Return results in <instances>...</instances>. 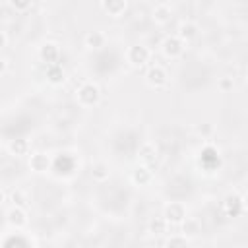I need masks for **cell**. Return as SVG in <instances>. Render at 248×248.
<instances>
[{"instance_id":"cell-1","label":"cell","mask_w":248,"mask_h":248,"mask_svg":"<svg viewBox=\"0 0 248 248\" xmlns=\"http://www.w3.org/2000/svg\"><path fill=\"white\" fill-rule=\"evenodd\" d=\"M76 101L81 107H95L101 101V89L95 81H83L76 87Z\"/></svg>"},{"instance_id":"cell-2","label":"cell","mask_w":248,"mask_h":248,"mask_svg":"<svg viewBox=\"0 0 248 248\" xmlns=\"http://www.w3.org/2000/svg\"><path fill=\"white\" fill-rule=\"evenodd\" d=\"M126 60H128V64L130 66H134V68H141V66H145L149 60H151V50H149V46H145V45H132L128 50H126Z\"/></svg>"},{"instance_id":"cell-3","label":"cell","mask_w":248,"mask_h":248,"mask_svg":"<svg viewBox=\"0 0 248 248\" xmlns=\"http://www.w3.org/2000/svg\"><path fill=\"white\" fill-rule=\"evenodd\" d=\"M145 81H147V85L153 87V89H163V87L169 85V74H167V70H165L163 66L153 64V66H149L147 72H145Z\"/></svg>"},{"instance_id":"cell-4","label":"cell","mask_w":248,"mask_h":248,"mask_svg":"<svg viewBox=\"0 0 248 248\" xmlns=\"http://www.w3.org/2000/svg\"><path fill=\"white\" fill-rule=\"evenodd\" d=\"M163 217L169 225H180L186 219V205L182 202H169L163 207Z\"/></svg>"},{"instance_id":"cell-5","label":"cell","mask_w":248,"mask_h":248,"mask_svg":"<svg viewBox=\"0 0 248 248\" xmlns=\"http://www.w3.org/2000/svg\"><path fill=\"white\" fill-rule=\"evenodd\" d=\"M60 56H62L60 45L54 43V41H46V43H43L39 46V58H41V62H45V66H48V64H60Z\"/></svg>"},{"instance_id":"cell-6","label":"cell","mask_w":248,"mask_h":248,"mask_svg":"<svg viewBox=\"0 0 248 248\" xmlns=\"http://www.w3.org/2000/svg\"><path fill=\"white\" fill-rule=\"evenodd\" d=\"M184 46H186V43L178 37V35H170V37H167L165 41H163V45H161V50H163V54L167 56V58H178V56H182V52H184Z\"/></svg>"},{"instance_id":"cell-7","label":"cell","mask_w":248,"mask_h":248,"mask_svg":"<svg viewBox=\"0 0 248 248\" xmlns=\"http://www.w3.org/2000/svg\"><path fill=\"white\" fill-rule=\"evenodd\" d=\"M6 219L14 229H23L27 225V211L23 209V205H14L6 213Z\"/></svg>"},{"instance_id":"cell-8","label":"cell","mask_w":248,"mask_h":248,"mask_svg":"<svg viewBox=\"0 0 248 248\" xmlns=\"http://www.w3.org/2000/svg\"><path fill=\"white\" fill-rule=\"evenodd\" d=\"M29 167H31V170H35V172H46L48 167H50V159H48V155L43 153V151L29 153Z\"/></svg>"},{"instance_id":"cell-9","label":"cell","mask_w":248,"mask_h":248,"mask_svg":"<svg viewBox=\"0 0 248 248\" xmlns=\"http://www.w3.org/2000/svg\"><path fill=\"white\" fill-rule=\"evenodd\" d=\"M85 46L87 48H91V50H101L105 45H107V35L103 33V31H99V29H93V31H89L87 35H85Z\"/></svg>"},{"instance_id":"cell-10","label":"cell","mask_w":248,"mask_h":248,"mask_svg":"<svg viewBox=\"0 0 248 248\" xmlns=\"http://www.w3.org/2000/svg\"><path fill=\"white\" fill-rule=\"evenodd\" d=\"M45 76H46L48 83H52V85H60L66 81V72H64L62 64H48L45 68Z\"/></svg>"},{"instance_id":"cell-11","label":"cell","mask_w":248,"mask_h":248,"mask_svg":"<svg viewBox=\"0 0 248 248\" xmlns=\"http://www.w3.org/2000/svg\"><path fill=\"white\" fill-rule=\"evenodd\" d=\"M8 151L12 155H16V157H27L31 153V143L25 138H16V140H12L8 143Z\"/></svg>"},{"instance_id":"cell-12","label":"cell","mask_w":248,"mask_h":248,"mask_svg":"<svg viewBox=\"0 0 248 248\" xmlns=\"http://www.w3.org/2000/svg\"><path fill=\"white\" fill-rule=\"evenodd\" d=\"M151 178H153V174H151V170H149V165H138L134 170H132V182L136 184V186H147L149 182H151Z\"/></svg>"},{"instance_id":"cell-13","label":"cell","mask_w":248,"mask_h":248,"mask_svg":"<svg viewBox=\"0 0 248 248\" xmlns=\"http://www.w3.org/2000/svg\"><path fill=\"white\" fill-rule=\"evenodd\" d=\"M151 17H153V21H155V23L165 25V23H169V21H170V17H172V8H170L169 4H165V2H161V4H157V6L153 8Z\"/></svg>"},{"instance_id":"cell-14","label":"cell","mask_w":248,"mask_h":248,"mask_svg":"<svg viewBox=\"0 0 248 248\" xmlns=\"http://www.w3.org/2000/svg\"><path fill=\"white\" fill-rule=\"evenodd\" d=\"M198 31H200L198 23L188 19V21H182V23H180V27H178V37H180L184 43H188V41H192L194 37H198Z\"/></svg>"},{"instance_id":"cell-15","label":"cell","mask_w":248,"mask_h":248,"mask_svg":"<svg viewBox=\"0 0 248 248\" xmlns=\"http://www.w3.org/2000/svg\"><path fill=\"white\" fill-rule=\"evenodd\" d=\"M101 4H103V10L112 17L122 16L126 10V0H101Z\"/></svg>"},{"instance_id":"cell-16","label":"cell","mask_w":248,"mask_h":248,"mask_svg":"<svg viewBox=\"0 0 248 248\" xmlns=\"http://www.w3.org/2000/svg\"><path fill=\"white\" fill-rule=\"evenodd\" d=\"M155 155H157V147H155L151 141L141 143L140 149H138V157H140V161H141L143 165L153 163V161H155Z\"/></svg>"},{"instance_id":"cell-17","label":"cell","mask_w":248,"mask_h":248,"mask_svg":"<svg viewBox=\"0 0 248 248\" xmlns=\"http://www.w3.org/2000/svg\"><path fill=\"white\" fill-rule=\"evenodd\" d=\"M223 207H225V213H227L229 217H234V215H238V213L242 211L244 203H242V200H240L238 196H229V198L223 202Z\"/></svg>"},{"instance_id":"cell-18","label":"cell","mask_w":248,"mask_h":248,"mask_svg":"<svg viewBox=\"0 0 248 248\" xmlns=\"http://www.w3.org/2000/svg\"><path fill=\"white\" fill-rule=\"evenodd\" d=\"M180 225H182V234H184L186 238L200 234V221H198V219H192V217L186 215V219H184Z\"/></svg>"},{"instance_id":"cell-19","label":"cell","mask_w":248,"mask_h":248,"mask_svg":"<svg viewBox=\"0 0 248 248\" xmlns=\"http://www.w3.org/2000/svg\"><path fill=\"white\" fill-rule=\"evenodd\" d=\"M108 167L103 163V161H97V163H93V167H91V178L93 180H97V182H103V180H107L108 178Z\"/></svg>"},{"instance_id":"cell-20","label":"cell","mask_w":248,"mask_h":248,"mask_svg":"<svg viewBox=\"0 0 248 248\" xmlns=\"http://www.w3.org/2000/svg\"><path fill=\"white\" fill-rule=\"evenodd\" d=\"M167 229H169V223L165 221V217H153L149 221V232L151 234H167Z\"/></svg>"},{"instance_id":"cell-21","label":"cell","mask_w":248,"mask_h":248,"mask_svg":"<svg viewBox=\"0 0 248 248\" xmlns=\"http://www.w3.org/2000/svg\"><path fill=\"white\" fill-rule=\"evenodd\" d=\"M8 4H10L16 12L23 14V12H27V10L33 6V0H8Z\"/></svg>"},{"instance_id":"cell-22","label":"cell","mask_w":248,"mask_h":248,"mask_svg":"<svg viewBox=\"0 0 248 248\" xmlns=\"http://www.w3.org/2000/svg\"><path fill=\"white\" fill-rule=\"evenodd\" d=\"M186 242H188V238L180 232V234H176V236H170V238H167L165 240V244L167 246H186Z\"/></svg>"},{"instance_id":"cell-23","label":"cell","mask_w":248,"mask_h":248,"mask_svg":"<svg viewBox=\"0 0 248 248\" xmlns=\"http://www.w3.org/2000/svg\"><path fill=\"white\" fill-rule=\"evenodd\" d=\"M10 200L14 202V205H25V202H27V198H25V194L21 190H14Z\"/></svg>"},{"instance_id":"cell-24","label":"cell","mask_w":248,"mask_h":248,"mask_svg":"<svg viewBox=\"0 0 248 248\" xmlns=\"http://www.w3.org/2000/svg\"><path fill=\"white\" fill-rule=\"evenodd\" d=\"M219 89H221V91L232 89V78H223V79L219 81Z\"/></svg>"},{"instance_id":"cell-25","label":"cell","mask_w":248,"mask_h":248,"mask_svg":"<svg viewBox=\"0 0 248 248\" xmlns=\"http://www.w3.org/2000/svg\"><path fill=\"white\" fill-rule=\"evenodd\" d=\"M6 72H8V62H6V58L0 56V78H2Z\"/></svg>"},{"instance_id":"cell-26","label":"cell","mask_w":248,"mask_h":248,"mask_svg":"<svg viewBox=\"0 0 248 248\" xmlns=\"http://www.w3.org/2000/svg\"><path fill=\"white\" fill-rule=\"evenodd\" d=\"M6 45H8V37H6V33H4V31H0V50H2V48H6Z\"/></svg>"},{"instance_id":"cell-27","label":"cell","mask_w":248,"mask_h":248,"mask_svg":"<svg viewBox=\"0 0 248 248\" xmlns=\"http://www.w3.org/2000/svg\"><path fill=\"white\" fill-rule=\"evenodd\" d=\"M198 132H200V134H209V132H211V126H209V124L200 126V128H198Z\"/></svg>"},{"instance_id":"cell-28","label":"cell","mask_w":248,"mask_h":248,"mask_svg":"<svg viewBox=\"0 0 248 248\" xmlns=\"http://www.w3.org/2000/svg\"><path fill=\"white\" fill-rule=\"evenodd\" d=\"M6 198H8V196H6V192H4L2 188H0V207L4 205V202H6Z\"/></svg>"}]
</instances>
